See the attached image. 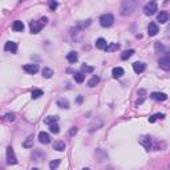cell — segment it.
Listing matches in <instances>:
<instances>
[{
  "instance_id": "6da1fadb",
  "label": "cell",
  "mask_w": 170,
  "mask_h": 170,
  "mask_svg": "<svg viewBox=\"0 0 170 170\" xmlns=\"http://www.w3.org/2000/svg\"><path fill=\"white\" fill-rule=\"evenodd\" d=\"M137 6H138V3L134 1V0H125V1L122 3V6H121V15L122 16L132 15V13L135 11Z\"/></svg>"
},
{
  "instance_id": "7a4b0ae2",
  "label": "cell",
  "mask_w": 170,
  "mask_h": 170,
  "mask_svg": "<svg viewBox=\"0 0 170 170\" xmlns=\"http://www.w3.org/2000/svg\"><path fill=\"white\" fill-rule=\"evenodd\" d=\"M47 23H48V17H41L39 21L32 20V21L29 23V29H31V33H33V35L39 33V32H40L41 29L47 25Z\"/></svg>"
},
{
  "instance_id": "3957f363",
  "label": "cell",
  "mask_w": 170,
  "mask_h": 170,
  "mask_svg": "<svg viewBox=\"0 0 170 170\" xmlns=\"http://www.w3.org/2000/svg\"><path fill=\"white\" fill-rule=\"evenodd\" d=\"M113 23H114V16L110 15V13H105V15H102L100 17V24H101V27H104V28L112 27Z\"/></svg>"
},
{
  "instance_id": "277c9868",
  "label": "cell",
  "mask_w": 170,
  "mask_h": 170,
  "mask_svg": "<svg viewBox=\"0 0 170 170\" xmlns=\"http://www.w3.org/2000/svg\"><path fill=\"white\" fill-rule=\"evenodd\" d=\"M155 11H157V3H155V1H149V3L144 7V13H145L146 16L154 15Z\"/></svg>"
},
{
  "instance_id": "5b68a950",
  "label": "cell",
  "mask_w": 170,
  "mask_h": 170,
  "mask_svg": "<svg viewBox=\"0 0 170 170\" xmlns=\"http://www.w3.org/2000/svg\"><path fill=\"white\" fill-rule=\"evenodd\" d=\"M7 162H8V165L17 164V158H16V155H15V151H13L12 146H8V148H7Z\"/></svg>"
},
{
  "instance_id": "8992f818",
  "label": "cell",
  "mask_w": 170,
  "mask_h": 170,
  "mask_svg": "<svg viewBox=\"0 0 170 170\" xmlns=\"http://www.w3.org/2000/svg\"><path fill=\"white\" fill-rule=\"evenodd\" d=\"M158 65L164 70H170V53H167L164 57H161L160 60H158Z\"/></svg>"
},
{
  "instance_id": "52a82bcc",
  "label": "cell",
  "mask_w": 170,
  "mask_h": 170,
  "mask_svg": "<svg viewBox=\"0 0 170 170\" xmlns=\"http://www.w3.org/2000/svg\"><path fill=\"white\" fill-rule=\"evenodd\" d=\"M138 144L149 150V149L151 148V137L150 135H141L138 138Z\"/></svg>"
},
{
  "instance_id": "ba28073f",
  "label": "cell",
  "mask_w": 170,
  "mask_h": 170,
  "mask_svg": "<svg viewBox=\"0 0 170 170\" xmlns=\"http://www.w3.org/2000/svg\"><path fill=\"white\" fill-rule=\"evenodd\" d=\"M101 126H102V120H100V118H95V120L89 124L88 130L92 133V132H95V130H98Z\"/></svg>"
},
{
  "instance_id": "9c48e42d",
  "label": "cell",
  "mask_w": 170,
  "mask_h": 170,
  "mask_svg": "<svg viewBox=\"0 0 170 170\" xmlns=\"http://www.w3.org/2000/svg\"><path fill=\"white\" fill-rule=\"evenodd\" d=\"M4 50L11 52V53H16V52H17V44H16L15 41H8V43H6V45H4Z\"/></svg>"
},
{
  "instance_id": "30bf717a",
  "label": "cell",
  "mask_w": 170,
  "mask_h": 170,
  "mask_svg": "<svg viewBox=\"0 0 170 170\" xmlns=\"http://www.w3.org/2000/svg\"><path fill=\"white\" fill-rule=\"evenodd\" d=\"M24 70L29 75H35L39 72V66L37 64H27V65H24Z\"/></svg>"
},
{
  "instance_id": "8fae6325",
  "label": "cell",
  "mask_w": 170,
  "mask_h": 170,
  "mask_svg": "<svg viewBox=\"0 0 170 170\" xmlns=\"http://www.w3.org/2000/svg\"><path fill=\"white\" fill-rule=\"evenodd\" d=\"M91 24H92V20H91V19L81 20V21H77V23H76V28L79 29V31H82V29L88 28V27H89Z\"/></svg>"
},
{
  "instance_id": "7c38bea8",
  "label": "cell",
  "mask_w": 170,
  "mask_h": 170,
  "mask_svg": "<svg viewBox=\"0 0 170 170\" xmlns=\"http://www.w3.org/2000/svg\"><path fill=\"white\" fill-rule=\"evenodd\" d=\"M150 97L153 98V100H155V101L167 100V95H165V93H162V92H153V93L150 95Z\"/></svg>"
},
{
  "instance_id": "4fadbf2b",
  "label": "cell",
  "mask_w": 170,
  "mask_h": 170,
  "mask_svg": "<svg viewBox=\"0 0 170 170\" xmlns=\"http://www.w3.org/2000/svg\"><path fill=\"white\" fill-rule=\"evenodd\" d=\"M146 65L144 63H141V61H135V63H133V70H134L135 73H142L144 70H145Z\"/></svg>"
},
{
  "instance_id": "5bb4252c",
  "label": "cell",
  "mask_w": 170,
  "mask_h": 170,
  "mask_svg": "<svg viewBox=\"0 0 170 170\" xmlns=\"http://www.w3.org/2000/svg\"><path fill=\"white\" fill-rule=\"evenodd\" d=\"M160 32V29H158V25L155 24V23H150L148 27V33L149 36H155Z\"/></svg>"
},
{
  "instance_id": "9a60e30c",
  "label": "cell",
  "mask_w": 170,
  "mask_h": 170,
  "mask_svg": "<svg viewBox=\"0 0 170 170\" xmlns=\"http://www.w3.org/2000/svg\"><path fill=\"white\" fill-rule=\"evenodd\" d=\"M108 43H106V40L105 39H102V37H100V39H97L96 40V48H98V49H105L106 50V48H108Z\"/></svg>"
},
{
  "instance_id": "2e32d148",
  "label": "cell",
  "mask_w": 170,
  "mask_h": 170,
  "mask_svg": "<svg viewBox=\"0 0 170 170\" xmlns=\"http://www.w3.org/2000/svg\"><path fill=\"white\" fill-rule=\"evenodd\" d=\"M167 20H169V15H167V12L161 11V12L158 13V16H157V21H160L161 24H165Z\"/></svg>"
},
{
  "instance_id": "e0dca14e",
  "label": "cell",
  "mask_w": 170,
  "mask_h": 170,
  "mask_svg": "<svg viewBox=\"0 0 170 170\" xmlns=\"http://www.w3.org/2000/svg\"><path fill=\"white\" fill-rule=\"evenodd\" d=\"M39 141H40L41 144H49V141H50L49 134L45 132H40L39 133Z\"/></svg>"
},
{
  "instance_id": "ac0fdd59",
  "label": "cell",
  "mask_w": 170,
  "mask_h": 170,
  "mask_svg": "<svg viewBox=\"0 0 170 170\" xmlns=\"http://www.w3.org/2000/svg\"><path fill=\"white\" fill-rule=\"evenodd\" d=\"M12 29L15 32H23V29H24V24H23V21H20V20H16V21H13Z\"/></svg>"
},
{
  "instance_id": "d6986e66",
  "label": "cell",
  "mask_w": 170,
  "mask_h": 170,
  "mask_svg": "<svg viewBox=\"0 0 170 170\" xmlns=\"http://www.w3.org/2000/svg\"><path fill=\"white\" fill-rule=\"evenodd\" d=\"M124 75V69L122 68H120V66H117V68H113V70H112V76H113L114 79H121Z\"/></svg>"
},
{
  "instance_id": "ffe728a7",
  "label": "cell",
  "mask_w": 170,
  "mask_h": 170,
  "mask_svg": "<svg viewBox=\"0 0 170 170\" xmlns=\"http://www.w3.org/2000/svg\"><path fill=\"white\" fill-rule=\"evenodd\" d=\"M66 60L69 61L70 64H75L76 61L79 60V55L76 53V52H69V53L66 55Z\"/></svg>"
},
{
  "instance_id": "44dd1931",
  "label": "cell",
  "mask_w": 170,
  "mask_h": 170,
  "mask_svg": "<svg viewBox=\"0 0 170 170\" xmlns=\"http://www.w3.org/2000/svg\"><path fill=\"white\" fill-rule=\"evenodd\" d=\"M56 104H57V106L63 108V109H69V102H68L66 98H59Z\"/></svg>"
},
{
  "instance_id": "7402d4cb",
  "label": "cell",
  "mask_w": 170,
  "mask_h": 170,
  "mask_svg": "<svg viewBox=\"0 0 170 170\" xmlns=\"http://www.w3.org/2000/svg\"><path fill=\"white\" fill-rule=\"evenodd\" d=\"M53 149L57 151H64L65 150V144H64V141H56L53 142Z\"/></svg>"
},
{
  "instance_id": "603a6c76",
  "label": "cell",
  "mask_w": 170,
  "mask_h": 170,
  "mask_svg": "<svg viewBox=\"0 0 170 170\" xmlns=\"http://www.w3.org/2000/svg\"><path fill=\"white\" fill-rule=\"evenodd\" d=\"M154 49H155V52H157V53H166V52H167V48H165L164 45L160 43V41L154 44Z\"/></svg>"
},
{
  "instance_id": "cb8c5ba5",
  "label": "cell",
  "mask_w": 170,
  "mask_h": 170,
  "mask_svg": "<svg viewBox=\"0 0 170 170\" xmlns=\"http://www.w3.org/2000/svg\"><path fill=\"white\" fill-rule=\"evenodd\" d=\"M57 120H59L57 116H50V117H47V118H45L44 124H47V125H53V124L57 122Z\"/></svg>"
},
{
  "instance_id": "d4e9b609",
  "label": "cell",
  "mask_w": 170,
  "mask_h": 170,
  "mask_svg": "<svg viewBox=\"0 0 170 170\" xmlns=\"http://www.w3.org/2000/svg\"><path fill=\"white\" fill-rule=\"evenodd\" d=\"M98 81H100V77H98V76H93V77L88 81V86L89 88H93V86H96V85L98 84Z\"/></svg>"
},
{
  "instance_id": "484cf974",
  "label": "cell",
  "mask_w": 170,
  "mask_h": 170,
  "mask_svg": "<svg viewBox=\"0 0 170 170\" xmlns=\"http://www.w3.org/2000/svg\"><path fill=\"white\" fill-rule=\"evenodd\" d=\"M41 73H43V76H44L45 79H50L53 76V70L50 69V68H43Z\"/></svg>"
},
{
  "instance_id": "4316f807",
  "label": "cell",
  "mask_w": 170,
  "mask_h": 170,
  "mask_svg": "<svg viewBox=\"0 0 170 170\" xmlns=\"http://www.w3.org/2000/svg\"><path fill=\"white\" fill-rule=\"evenodd\" d=\"M32 145H33V135H28L27 140L23 142V146L24 148H32Z\"/></svg>"
},
{
  "instance_id": "83f0119b",
  "label": "cell",
  "mask_w": 170,
  "mask_h": 170,
  "mask_svg": "<svg viewBox=\"0 0 170 170\" xmlns=\"http://www.w3.org/2000/svg\"><path fill=\"white\" fill-rule=\"evenodd\" d=\"M133 55H134V49L125 50V52H122V55H121V59H122V60H128V59H129V57H132Z\"/></svg>"
},
{
  "instance_id": "f1b7e54d",
  "label": "cell",
  "mask_w": 170,
  "mask_h": 170,
  "mask_svg": "<svg viewBox=\"0 0 170 170\" xmlns=\"http://www.w3.org/2000/svg\"><path fill=\"white\" fill-rule=\"evenodd\" d=\"M40 96H43V91H41V89H33V91L31 92V97L33 98V100L39 98Z\"/></svg>"
},
{
  "instance_id": "f546056e",
  "label": "cell",
  "mask_w": 170,
  "mask_h": 170,
  "mask_svg": "<svg viewBox=\"0 0 170 170\" xmlns=\"http://www.w3.org/2000/svg\"><path fill=\"white\" fill-rule=\"evenodd\" d=\"M164 117H165L164 113H157V114H154V116H151L150 118H149V122L153 124V122H155L158 118H164Z\"/></svg>"
},
{
  "instance_id": "4dcf8cb0",
  "label": "cell",
  "mask_w": 170,
  "mask_h": 170,
  "mask_svg": "<svg viewBox=\"0 0 170 170\" xmlns=\"http://www.w3.org/2000/svg\"><path fill=\"white\" fill-rule=\"evenodd\" d=\"M84 79H85V75H82L81 72L75 73V80H76V82H79V84H81V82L84 81Z\"/></svg>"
},
{
  "instance_id": "1f68e13d",
  "label": "cell",
  "mask_w": 170,
  "mask_h": 170,
  "mask_svg": "<svg viewBox=\"0 0 170 170\" xmlns=\"http://www.w3.org/2000/svg\"><path fill=\"white\" fill-rule=\"evenodd\" d=\"M60 162H61L60 160H55V161H52V162L49 164V167H50L52 170H56L57 167H59V165H60Z\"/></svg>"
},
{
  "instance_id": "d6a6232c",
  "label": "cell",
  "mask_w": 170,
  "mask_h": 170,
  "mask_svg": "<svg viewBox=\"0 0 170 170\" xmlns=\"http://www.w3.org/2000/svg\"><path fill=\"white\" fill-rule=\"evenodd\" d=\"M49 130H50V133H53V134H57V133L60 132V129H59V125H57V124L49 125Z\"/></svg>"
},
{
  "instance_id": "836d02e7",
  "label": "cell",
  "mask_w": 170,
  "mask_h": 170,
  "mask_svg": "<svg viewBox=\"0 0 170 170\" xmlns=\"http://www.w3.org/2000/svg\"><path fill=\"white\" fill-rule=\"evenodd\" d=\"M81 69L84 70L85 73H86V72H88V73H92L93 70H95V68H93V66H91V65H86V64H84V65L81 66Z\"/></svg>"
},
{
  "instance_id": "e575fe53",
  "label": "cell",
  "mask_w": 170,
  "mask_h": 170,
  "mask_svg": "<svg viewBox=\"0 0 170 170\" xmlns=\"http://www.w3.org/2000/svg\"><path fill=\"white\" fill-rule=\"evenodd\" d=\"M118 48H120V45L118 44H109L108 45V48H106V50L108 52H112V50H117Z\"/></svg>"
},
{
  "instance_id": "d590c367",
  "label": "cell",
  "mask_w": 170,
  "mask_h": 170,
  "mask_svg": "<svg viewBox=\"0 0 170 170\" xmlns=\"http://www.w3.org/2000/svg\"><path fill=\"white\" fill-rule=\"evenodd\" d=\"M6 120H7V121H10V122L15 121V114H13V113H7V114H6Z\"/></svg>"
},
{
  "instance_id": "8d00e7d4",
  "label": "cell",
  "mask_w": 170,
  "mask_h": 170,
  "mask_svg": "<svg viewBox=\"0 0 170 170\" xmlns=\"http://www.w3.org/2000/svg\"><path fill=\"white\" fill-rule=\"evenodd\" d=\"M57 6H59V4H57L56 1H50V3H49L50 10H56V8H57Z\"/></svg>"
},
{
  "instance_id": "74e56055",
  "label": "cell",
  "mask_w": 170,
  "mask_h": 170,
  "mask_svg": "<svg viewBox=\"0 0 170 170\" xmlns=\"http://www.w3.org/2000/svg\"><path fill=\"white\" fill-rule=\"evenodd\" d=\"M76 133H77V128H72V129L69 130V134L70 135H75Z\"/></svg>"
},
{
  "instance_id": "f35d334b",
  "label": "cell",
  "mask_w": 170,
  "mask_h": 170,
  "mask_svg": "<svg viewBox=\"0 0 170 170\" xmlns=\"http://www.w3.org/2000/svg\"><path fill=\"white\" fill-rule=\"evenodd\" d=\"M77 102H79V104H80V102H82V97H81V96H80V97H77Z\"/></svg>"
},
{
  "instance_id": "ab89813d",
  "label": "cell",
  "mask_w": 170,
  "mask_h": 170,
  "mask_svg": "<svg viewBox=\"0 0 170 170\" xmlns=\"http://www.w3.org/2000/svg\"><path fill=\"white\" fill-rule=\"evenodd\" d=\"M166 32H167V35H169V36H170V25H169V27H167V29H166Z\"/></svg>"
},
{
  "instance_id": "60d3db41",
  "label": "cell",
  "mask_w": 170,
  "mask_h": 170,
  "mask_svg": "<svg viewBox=\"0 0 170 170\" xmlns=\"http://www.w3.org/2000/svg\"><path fill=\"white\" fill-rule=\"evenodd\" d=\"M82 170H91V169H88V167H85V169H82Z\"/></svg>"
},
{
  "instance_id": "b9f144b4",
  "label": "cell",
  "mask_w": 170,
  "mask_h": 170,
  "mask_svg": "<svg viewBox=\"0 0 170 170\" xmlns=\"http://www.w3.org/2000/svg\"><path fill=\"white\" fill-rule=\"evenodd\" d=\"M32 170H37V169H32Z\"/></svg>"
}]
</instances>
